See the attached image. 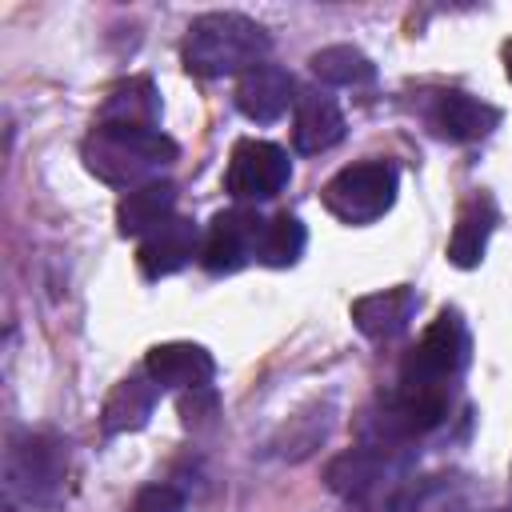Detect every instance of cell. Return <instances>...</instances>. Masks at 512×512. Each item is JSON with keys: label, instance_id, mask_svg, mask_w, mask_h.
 I'll return each instance as SVG.
<instances>
[{"label": "cell", "instance_id": "obj_1", "mask_svg": "<svg viewBox=\"0 0 512 512\" xmlns=\"http://www.w3.org/2000/svg\"><path fill=\"white\" fill-rule=\"evenodd\" d=\"M272 36L244 12H204L188 24L184 36V68L204 80H220L232 72H248L264 64Z\"/></svg>", "mask_w": 512, "mask_h": 512}, {"label": "cell", "instance_id": "obj_2", "mask_svg": "<svg viewBox=\"0 0 512 512\" xmlns=\"http://www.w3.org/2000/svg\"><path fill=\"white\" fill-rule=\"evenodd\" d=\"M180 156L176 140L160 128H112L96 124L84 140V164L92 176H100L112 188H140L148 180H160L156 172Z\"/></svg>", "mask_w": 512, "mask_h": 512}, {"label": "cell", "instance_id": "obj_3", "mask_svg": "<svg viewBox=\"0 0 512 512\" xmlns=\"http://www.w3.org/2000/svg\"><path fill=\"white\" fill-rule=\"evenodd\" d=\"M68 472V444L48 432H16L4 452L8 512H32L60 496Z\"/></svg>", "mask_w": 512, "mask_h": 512}, {"label": "cell", "instance_id": "obj_4", "mask_svg": "<svg viewBox=\"0 0 512 512\" xmlns=\"http://www.w3.org/2000/svg\"><path fill=\"white\" fill-rule=\"evenodd\" d=\"M324 208L344 224H372L396 200V168L388 160H360L324 184Z\"/></svg>", "mask_w": 512, "mask_h": 512}, {"label": "cell", "instance_id": "obj_5", "mask_svg": "<svg viewBox=\"0 0 512 512\" xmlns=\"http://www.w3.org/2000/svg\"><path fill=\"white\" fill-rule=\"evenodd\" d=\"M468 360V332L456 312H440L416 340V348L400 364V384H424V388H452Z\"/></svg>", "mask_w": 512, "mask_h": 512}, {"label": "cell", "instance_id": "obj_6", "mask_svg": "<svg viewBox=\"0 0 512 512\" xmlns=\"http://www.w3.org/2000/svg\"><path fill=\"white\" fill-rule=\"evenodd\" d=\"M288 176H292L288 152L272 140L248 136V140H236V148H232L224 188L236 200H272L276 192H284Z\"/></svg>", "mask_w": 512, "mask_h": 512}, {"label": "cell", "instance_id": "obj_7", "mask_svg": "<svg viewBox=\"0 0 512 512\" xmlns=\"http://www.w3.org/2000/svg\"><path fill=\"white\" fill-rule=\"evenodd\" d=\"M264 224L268 220H260L252 208H224V212H216L208 232H204V244H200L204 272H212V276L240 272L260 252Z\"/></svg>", "mask_w": 512, "mask_h": 512}, {"label": "cell", "instance_id": "obj_8", "mask_svg": "<svg viewBox=\"0 0 512 512\" xmlns=\"http://www.w3.org/2000/svg\"><path fill=\"white\" fill-rule=\"evenodd\" d=\"M448 416V388H424V384H400L384 400L380 432L388 440H408L432 432Z\"/></svg>", "mask_w": 512, "mask_h": 512}, {"label": "cell", "instance_id": "obj_9", "mask_svg": "<svg viewBox=\"0 0 512 512\" xmlns=\"http://www.w3.org/2000/svg\"><path fill=\"white\" fill-rule=\"evenodd\" d=\"M144 372H148L160 388L196 392V388H212L216 360H212L208 348H200V344H192V340H168V344L148 348Z\"/></svg>", "mask_w": 512, "mask_h": 512}, {"label": "cell", "instance_id": "obj_10", "mask_svg": "<svg viewBox=\"0 0 512 512\" xmlns=\"http://www.w3.org/2000/svg\"><path fill=\"white\" fill-rule=\"evenodd\" d=\"M428 124L440 140H452V144H472V140H484L496 124H500V112L460 88L452 92H440L428 108Z\"/></svg>", "mask_w": 512, "mask_h": 512}, {"label": "cell", "instance_id": "obj_11", "mask_svg": "<svg viewBox=\"0 0 512 512\" xmlns=\"http://www.w3.org/2000/svg\"><path fill=\"white\" fill-rule=\"evenodd\" d=\"M192 256H200V232H196V220H188V216L164 220V224L152 228V232L140 240V248H136L140 272H144L148 280H160V276L180 272Z\"/></svg>", "mask_w": 512, "mask_h": 512}, {"label": "cell", "instance_id": "obj_12", "mask_svg": "<svg viewBox=\"0 0 512 512\" xmlns=\"http://www.w3.org/2000/svg\"><path fill=\"white\" fill-rule=\"evenodd\" d=\"M392 476V456L384 444H364V448H348L340 456L328 460L324 480L336 496L348 500H368L384 480Z\"/></svg>", "mask_w": 512, "mask_h": 512}, {"label": "cell", "instance_id": "obj_13", "mask_svg": "<svg viewBox=\"0 0 512 512\" xmlns=\"http://www.w3.org/2000/svg\"><path fill=\"white\" fill-rule=\"evenodd\" d=\"M292 92H296V84L280 64H256L236 84V108L252 124H272L288 112V104H296Z\"/></svg>", "mask_w": 512, "mask_h": 512}, {"label": "cell", "instance_id": "obj_14", "mask_svg": "<svg viewBox=\"0 0 512 512\" xmlns=\"http://www.w3.org/2000/svg\"><path fill=\"white\" fill-rule=\"evenodd\" d=\"M344 112L328 92H304L296 96V116H292V144L304 156H320L332 144L344 140Z\"/></svg>", "mask_w": 512, "mask_h": 512}, {"label": "cell", "instance_id": "obj_15", "mask_svg": "<svg viewBox=\"0 0 512 512\" xmlns=\"http://www.w3.org/2000/svg\"><path fill=\"white\" fill-rule=\"evenodd\" d=\"M416 304L420 300H416V292L408 284L380 288V292H368V296L352 300V324L372 340H392L412 324Z\"/></svg>", "mask_w": 512, "mask_h": 512}, {"label": "cell", "instance_id": "obj_16", "mask_svg": "<svg viewBox=\"0 0 512 512\" xmlns=\"http://www.w3.org/2000/svg\"><path fill=\"white\" fill-rule=\"evenodd\" d=\"M156 396H160V384L144 372V376H124L108 400H104V412H100V428L108 436H124V432H140L156 408Z\"/></svg>", "mask_w": 512, "mask_h": 512}, {"label": "cell", "instance_id": "obj_17", "mask_svg": "<svg viewBox=\"0 0 512 512\" xmlns=\"http://www.w3.org/2000/svg\"><path fill=\"white\" fill-rule=\"evenodd\" d=\"M496 220H500V212H496L492 196L476 192L456 216V228H452V240H448V260L456 268H476L488 252V236H492Z\"/></svg>", "mask_w": 512, "mask_h": 512}, {"label": "cell", "instance_id": "obj_18", "mask_svg": "<svg viewBox=\"0 0 512 512\" xmlns=\"http://www.w3.org/2000/svg\"><path fill=\"white\" fill-rule=\"evenodd\" d=\"M96 124L112 128H160V96L148 76H132L108 92Z\"/></svg>", "mask_w": 512, "mask_h": 512}, {"label": "cell", "instance_id": "obj_19", "mask_svg": "<svg viewBox=\"0 0 512 512\" xmlns=\"http://www.w3.org/2000/svg\"><path fill=\"white\" fill-rule=\"evenodd\" d=\"M172 208H176V184L148 180V184L124 192V200L116 208V228H120V236H148L152 228L172 220Z\"/></svg>", "mask_w": 512, "mask_h": 512}, {"label": "cell", "instance_id": "obj_20", "mask_svg": "<svg viewBox=\"0 0 512 512\" xmlns=\"http://www.w3.org/2000/svg\"><path fill=\"white\" fill-rule=\"evenodd\" d=\"M308 68H312L316 80H324L332 88H364V84L376 80V64L352 44H328V48L312 52Z\"/></svg>", "mask_w": 512, "mask_h": 512}, {"label": "cell", "instance_id": "obj_21", "mask_svg": "<svg viewBox=\"0 0 512 512\" xmlns=\"http://www.w3.org/2000/svg\"><path fill=\"white\" fill-rule=\"evenodd\" d=\"M304 244H308V232L296 216L280 212L264 224V236H260V252L256 260L268 264V268H292L300 256H304Z\"/></svg>", "mask_w": 512, "mask_h": 512}, {"label": "cell", "instance_id": "obj_22", "mask_svg": "<svg viewBox=\"0 0 512 512\" xmlns=\"http://www.w3.org/2000/svg\"><path fill=\"white\" fill-rule=\"evenodd\" d=\"M328 428H332V408L300 412V416H292V424H284V432H280L276 448H280V456H288V460H304L312 448H320V444H324Z\"/></svg>", "mask_w": 512, "mask_h": 512}, {"label": "cell", "instance_id": "obj_23", "mask_svg": "<svg viewBox=\"0 0 512 512\" xmlns=\"http://www.w3.org/2000/svg\"><path fill=\"white\" fill-rule=\"evenodd\" d=\"M132 512H184V492L172 484H148L136 492Z\"/></svg>", "mask_w": 512, "mask_h": 512}, {"label": "cell", "instance_id": "obj_24", "mask_svg": "<svg viewBox=\"0 0 512 512\" xmlns=\"http://www.w3.org/2000/svg\"><path fill=\"white\" fill-rule=\"evenodd\" d=\"M180 412H184V424H188V428L208 424V420L216 416V392H212V388H196V392H188V396L180 400Z\"/></svg>", "mask_w": 512, "mask_h": 512}, {"label": "cell", "instance_id": "obj_25", "mask_svg": "<svg viewBox=\"0 0 512 512\" xmlns=\"http://www.w3.org/2000/svg\"><path fill=\"white\" fill-rule=\"evenodd\" d=\"M504 72H508V80H512V40L504 44Z\"/></svg>", "mask_w": 512, "mask_h": 512}]
</instances>
